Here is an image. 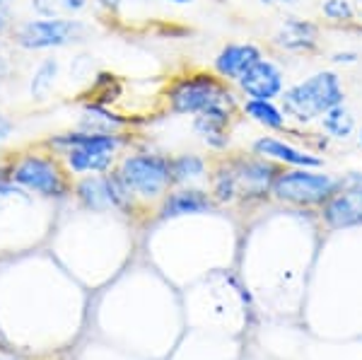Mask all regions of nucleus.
Instances as JSON below:
<instances>
[{
    "instance_id": "7",
    "label": "nucleus",
    "mask_w": 362,
    "mask_h": 360,
    "mask_svg": "<svg viewBox=\"0 0 362 360\" xmlns=\"http://www.w3.org/2000/svg\"><path fill=\"white\" fill-rule=\"evenodd\" d=\"M87 25L75 17H37L13 27L10 37L25 51H51L85 42Z\"/></svg>"
},
{
    "instance_id": "13",
    "label": "nucleus",
    "mask_w": 362,
    "mask_h": 360,
    "mask_svg": "<svg viewBox=\"0 0 362 360\" xmlns=\"http://www.w3.org/2000/svg\"><path fill=\"white\" fill-rule=\"evenodd\" d=\"M319 34L321 29L317 22L290 15L273 34V46L283 54H312L319 49Z\"/></svg>"
},
{
    "instance_id": "25",
    "label": "nucleus",
    "mask_w": 362,
    "mask_h": 360,
    "mask_svg": "<svg viewBox=\"0 0 362 360\" xmlns=\"http://www.w3.org/2000/svg\"><path fill=\"white\" fill-rule=\"evenodd\" d=\"M13 27L15 22H13V13H10V5H0V37L13 32Z\"/></svg>"
},
{
    "instance_id": "18",
    "label": "nucleus",
    "mask_w": 362,
    "mask_h": 360,
    "mask_svg": "<svg viewBox=\"0 0 362 360\" xmlns=\"http://www.w3.org/2000/svg\"><path fill=\"white\" fill-rule=\"evenodd\" d=\"M126 126H128V119L112 112V107L99 104V102H87L83 107V116H80L78 129L97 131V133H124Z\"/></svg>"
},
{
    "instance_id": "2",
    "label": "nucleus",
    "mask_w": 362,
    "mask_h": 360,
    "mask_svg": "<svg viewBox=\"0 0 362 360\" xmlns=\"http://www.w3.org/2000/svg\"><path fill=\"white\" fill-rule=\"evenodd\" d=\"M278 102L288 116L290 126L309 129V126L319 124V119L329 109L346 104V87H343L341 75L326 68V71H317L307 75L305 80L288 85Z\"/></svg>"
},
{
    "instance_id": "14",
    "label": "nucleus",
    "mask_w": 362,
    "mask_h": 360,
    "mask_svg": "<svg viewBox=\"0 0 362 360\" xmlns=\"http://www.w3.org/2000/svg\"><path fill=\"white\" fill-rule=\"evenodd\" d=\"M264 56H266L264 49L254 42H230L213 58V73L218 75V78H223L225 83L235 85L237 80Z\"/></svg>"
},
{
    "instance_id": "21",
    "label": "nucleus",
    "mask_w": 362,
    "mask_h": 360,
    "mask_svg": "<svg viewBox=\"0 0 362 360\" xmlns=\"http://www.w3.org/2000/svg\"><path fill=\"white\" fill-rule=\"evenodd\" d=\"M58 73H61L58 58H44V61L39 63L37 71L32 73V80H29V95H32V100L42 102L51 95Z\"/></svg>"
},
{
    "instance_id": "1",
    "label": "nucleus",
    "mask_w": 362,
    "mask_h": 360,
    "mask_svg": "<svg viewBox=\"0 0 362 360\" xmlns=\"http://www.w3.org/2000/svg\"><path fill=\"white\" fill-rule=\"evenodd\" d=\"M128 145L126 133H97L75 129L56 133L46 141V148L61 153L70 174H107L116 167L119 153Z\"/></svg>"
},
{
    "instance_id": "4",
    "label": "nucleus",
    "mask_w": 362,
    "mask_h": 360,
    "mask_svg": "<svg viewBox=\"0 0 362 360\" xmlns=\"http://www.w3.org/2000/svg\"><path fill=\"white\" fill-rule=\"evenodd\" d=\"M116 174L126 189L136 196V201H157L174 187L172 184V162L167 155L153 150L128 153L116 162Z\"/></svg>"
},
{
    "instance_id": "34",
    "label": "nucleus",
    "mask_w": 362,
    "mask_h": 360,
    "mask_svg": "<svg viewBox=\"0 0 362 360\" xmlns=\"http://www.w3.org/2000/svg\"><path fill=\"white\" fill-rule=\"evenodd\" d=\"M358 22H360V25H362V10H360V13H358Z\"/></svg>"
},
{
    "instance_id": "12",
    "label": "nucleus",
    "mask_w": 362,
    "mask_h": 360,
    "mask_svg": "<svg viewBox=\"0 0 362 360\" xmlns=\"http://www.w3.org/2000/svg\"><path fill=\"white\" fill-rule=\"evenodd\" d=\"M239 182V199H266L271 194L273 179L280 172L278 165L259 155H237L230 158Z\"/></svg>"
},
{
    "instance_id": "20",
    "label": "nucleus",
    "mask_w": 362,
    "mask_h": 360,
    "mask_svg": "<svg viewBox=\"0 0 362 360\" xmlns=\"http://www.w3.org/2000/svg\"><path fill=\"white\" fill-rule=\"evenodd\" d=\"M172 162V184L174 187H191L194 182L208 177L210 167L208 160L198 153H179L174 158H169Z\"/></svg>"
},
{
    "instance_id": "10",
    "label": "nucleus",
    "mask_w": 362,
    "mask_h": 360,
    "mask_svg": "<svg viewBox=\"0 0 362 360\" xmlns=\"http://www.w3.org/2000/svg\"><path fill=\"white\" fill-rule=\"evenodd\" d=\"M251 153L259 155V158L271 160L273 165H278L280 170L285 167H317L324 165V158L312 148H300L288 138H280L278 133H264L251 143Z\"/></svg>"
},
{
    "instance_id": "30",
    "label": "nucleus",
    "mask_w": 362,
    "mask_h": 360,
    "mask_svg": "<svg viewBox=\"0 0 362 360\" xmlns=\"http://www.w3.org/2000/svg\"><path fill=\"white\" fill-rule=\"evenodd\" d=\"M165 3H169V5H181V8H184V5H194L196 0H165Z\"/></svg>"
},
{
    "instance_id": "5",
    "label": "nucleus",
    "mask_w": 362,
    "mask_h": 360,
    "mask_svg": "<svg viewBox=\"0 0 362 360\" xmlns=\"http://www.w3.org/2000/svg\"><path fill=\"white\" fill-rule=\"evenodd\" d=\"M341 187V179L329 172H321V167H285L276 174L271 187V196L280 203L300 208H321L336 189Z\"/></svg>"
},
{
    "instance_id": "26",
    "label": "nucleus",
    "mask_w": 362,
    "mask_h": 360,
    "mask_svg": "<svg viewBox=\"0 0 362 360\" xmlns=\"http://www.w3.org/2000/svg\"><path fill=\"white\" fill-rule=\"evenodd\" d=\"M13 129L15 126H13V121L8 119V114L0 112V143H5L10 136H13Z\"/></svg>"
},
{
    "instance_id": "8",
    "label": "nucleus",
    "mask_w": 362,
    "mask_h": 360,
    "mask_svg": "<svg viewBox=\"0 0 362 360\" xmlns=\"http://www.w3.org/2000/svg\"><path fill=\"white\" fill-rule=\"evenodd\" d=\"M321 220L331 230L362 225V177L341 179L336 194L321 206Z\"/></svg>"
},
{
    "instance_id": "19",
    "label": "nucleus",
    "mask_w": 362,
    "mask_h": 360,
    "mask_svg": "<svg viewBox=\"0 0 362 360\" xmlns=\"http://www.w3.org/2000/svg\"><path fill=\"white\" fill-rule=\"evenodd\" d=\"M319 131L324 133L329 141H338L346 143L358 133V121H355V114L350 112L346 104H338V107L329 109L324 116L319 119Z\"/></svg>"
},
{
    "instance_id": "35",
    "label": "nucleus",
    "mask_w": 362,
    "mask_h": 360,
    "mask_svg": "<svg viewBox=\"0 0 362 360\" xmlns=\"http://www.w3.org/2000/svg\"><path fill=\"white\" fill-rule=\"evenodd\" d=\"M138 3H150V0H138Z\"/></svg>"
},
{
    "instance_id": "17",
    "label": "nucleus",
    "mask_w": 362,
    "mask_h": 360,
    "mask_svg": "<svg viewBox=\"0 0 362 360\" xmlns=\"http://www.w3.org/2000/svg\"><path fill=\"white\" fill-rule=\"evenodd\" d=\"M73 191L80 206L90 213H107L114 208L107 174H85V177L75 184Z\"/></svg>"
},
{
    "instance_id": "16",
    "label": "nucleus",
    "mask_w": 362,
    "mask_h": 360,
    "mask_svg": "<svg viewBox=\"0 0 362 360\" xmlns=\"http://www.w3.org/2000/svg\"><path fill=\"white\" fill-rule=\"evenodd\" d=\"M239 114L249 119L251 124L261 126L266 133H288L290 121L285 116L278 100H242Z\"/></svg>"
},
{
    "instance_id": "15",
    "label": "nucleus",
    "mask_w": 362,
    "mask_h": 360,
    "mask_svg": "<svg viewBox=\"0 0 362 360\" xmlns=\"http://www.w3.org/2000/svg\"><path fill=\"white\" fill-rule=\"evenodd\" d=\"M218 203L213 201L210 191L196 189V187H177L169 189L162 199L160 206V218L172 220V218H184V216H201V213H210Z\"/></svg>"
},
{
    "instance_id": "32",
    "label": "nucleus",
    "mask_w": 362,
    "mask_h": 360,
    "mask_svg": "<svg viewBox=\"0 0 362 360\" xmlns=\"http://www.w3.org/2000/svg\"><path fill=\"white\" fill-rule=\"evenodd\" d=\"M355 136H358V143H360V148H362V124L358 126V133H355Z\"/></svg>"
},
{
    "instance_id": "29",
    "label": "nucleus",
    "mask_w": 362,
    "mask_h": 360,
    "mask_svg": "<svg viewBox=\"0 0 362 360\" xmlns=\"http://www.w3.org/2000/svg\"><path fill=\"white\" fill-rule=\"evenodd\" d=\"M8 75H10V61H8V56H5V54H0V83H3V80H8Z\"/></svg>"
},
{
    "instance_id": "27",
    "label": "nucleus",
    "mask_w": 362,
    "mask_h": 360,
    "mask_svg": "<svg viewBox=\"0 0 362 360\" xmlns=\"http://www.w3.org/2000/svg\"><path fill=\"white\" fill-rule=\"evenodd\" d=\"M102 10H107V13H119L121 8H124L126 0H95Z\"/></svg>"
},
{
    "instance_id": "31",
    "label": "nucleus",
    "mask_w": 362,
    "mask_h": 360,
    "mask_svg": "<svg viewBox=\"0 0 362 360\" xmlns=\"http://www.w3.org/2000/svg\"><path fill=\"white\" fill-rule=\"evenodd\" d=\"M0 360H22L20 356H10V353H0Z\"/></svg>"
},
{
    "instance_id": "23",
    "label": "nucleus",
    "mask_w": 362,
    "mask_h": 360,
    "mask_svg": "<svg viewBox=\"0 0 362 360\" xmlns=\"http://www.w3.org/2000/svg\"><path fill=\"white\" fill-rule=\"evenodd\" d=\"M319 10L331 25H353L360 13L350 0H321Z\"/></svg>"
},
{
    "instance_id": "24",
    "label": "nucleus",
    "mask_w": 362,
    "mask_h": 360,
    "mask_svg": "<svg viewBox=\"0 0 362 360\" xmlns=\"http://www.w3.org/2000/svg\"><path fill=\"white\" fill-rule=\"evenodd\" d=\"M358 61H360L358 51H336V54H331V63L334 66H355Z\"/></svg>"
},
{
    "instance_id": "9",
    "label": "nucleus",
    "mask_w": 362,
    "mask_h": 360,
    "mask_svg": "<svg viewBox=\"0 0 362 360\" xmlns=\"http://www.w3.org/2000/svg\"><path fill=\"white\" fill-rule=\"evenodd\" d=\"M235 87L242 100H280L288 87V78L276 58L264 56L237 80Z\"/></svg>"
},
{
    "instance_id": "6",
    "label": "nucleus",
    "mask_w": 362,
    "mask_h": 360,
    "mask_svg": "<svg viewBox=\"0 0 362 360\" xmlns=\"http://www.w3.org/2000/svg\"><path fill=\"white\" fill-rule=\"evenodd\" d=\"M68 174L63 160L51 153H25L10 162V182L42 199H66L70 194Z\"/></svg>"
},
{
    "instance_id": "28",
    "label": "nucleus",
    "mask_w": 362,
    "mask_h": 360,
    "mask_svg": "<svg viewBox=\"0 0 362 360\" xmlns=\"http://www.w3.org/2000/svg\"><path fill=\"white\" fill-rule=\"evenodd\" d=\"M259 3L266 5V8H293L300 0H259Z\"/></svg>"
},
{
    "instance_id": "33",
    "label": "nucleus",
    "mask_w": 362,
    "mask_h": 360,
    "mask_svg": "<svg viewBox=\"0 0 362 360\" xmlns=\"http://www.w3.org/2000/svg\"><path fill=\"white\" fill-rule=\"evenodd\" d=\"M15 0H0V5H13Z\"/></svg>"
},
{
    "instance_id": "11",
    "label": "nucleus",
    "mask_w": 362,
    "mask_h": 360,
    "mask_svg": "<svg viewBox=\"0 0 362 360\" xmlns=\"http://www.w3.org/2000/svg\"><path fill=\"white\" fill-rule=\"evenodd\" d=\"M239 114V104L232 102H220L208 107L206 112L196 114L191 126H194V133L201 138L203 143L208 145L215 153H223L230 145V133H232V124H235Z\"/></svg>"
},
{
    "instance_id": "22",
    "label": "nucleus",
    "mask_w": 362,
    "mask_h": 360,
    "mask_svg": "<svg viewBox=\"0 0 362 360\" xmlns=\"http://www.w3.org/2000/svg\"><path fill=\"white\" fill-rule=\"evenodd\" d=\"M90 0H32L39 17H75L87 8Z\"/></svg>"
},
{
    "instance_id": "3",
    "label": "nucleus",
    "mask_w": 362,
    "mask_h": 360,
    "mask_svg": "<svg viewBox=\"0 0 362 360\" xmlns=\"http://www.w3.org/2000/svg\"><path fill=\"white\" fill-rule=\"evenodd\" d=\"M239 92L230 83L208 71H191L174 78L165 90V104L174 116H196L220 102H239Z\"/></svg>"
}]
</instances>
